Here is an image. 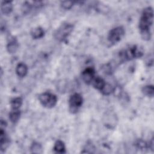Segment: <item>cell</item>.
<instances>
[{
  "label": "cell",
  "instance_id": "1",
  "mask_svg": "<svg viewBox=\"0 0 154 154\" xmlns=\"http://www.w3.org/2000/svg\"><path fill=\"white\" fill-rule=\"evenodd\" d=\"M153 10L151 7L145 8L141 15L138 28L141 36L144 40H149L151 38L150 27L153 24Z\"/></svg>",
  "mask_w": 154,
  "mask_h": 154
},
{
  "label": "cell",
  "instance_id": "2",
  "mask_svg": "<svg viewBox=\"0 0 154 154\" xmlns=\"http://www.w3.org/2000/svg\"><path fill=\"white\" fill-rule=\"evenodd\" d=\"M143 55V49L137 45H133L121 51L119 54V58L120 62H124L141 57Z\"/></svg>",
  "mask_w": 154,
  "mask_h": 154
},
{
  "label": "cell",
  "instance_id": "3",
  "mask_svg": "<svg viewBox=\"0 0 154 154\" xmlns=\"http://www.w3.org/2000/svg\"><path fill=\"white\" fill-rule=\"evenodd\" d=\"M73 29V25L72 23L65 22L62 23L54 32V37L58 42H64Z\"/></svg>",
  "mask_w": 154,
  "mask_h": 154
},
{
  "label": "cell",
  "instance_id": "4",
  "mask_svg": "<svg viewBox=\"0 0 154 154\" xmlns=\"http://www.w3.org/2000/svg\"><path fill=\"white\" fill-rule=\"evenodd\" d=\"M40 103L45 108H52L54 107L57 103V97L53 93L49 92H44L38 96Z\"/></svg>",
  "mask_w": 154,
  "mask_h": 154
},
{
  "label": "cell",
  "instance_id": "5",
  "mask_svg": "<svg viewBox=\"0 0 154 154\" xmlns=\"http://www.w3.org/2000/svg\"><path fill=\"white\" fill-rule=\"evenodd\" d=\"M125 34V28L122 26H119L111 29L108 34L107 39L111 45H115L119 42Z\"/></svg>",
  "mask_w": 154,
  "mask_h": 154
},
{
  "label": "cell",
  "instance_id": "6",
  "mask_svg": "<svg viewBox=\"0 0 154 154\" xmlns=\"http://www.w3.org/2000/svg\"><path fill=\"white\" fill-rule=\"evenodd\" d=\"M83 99L82 96L79 93H74L70 96L69 99V110L72 113H75L78 109L82 106Z\"/></svg>",
  "mask_w": 154,
  "mask_h": 154
},
{
  "label": "cell",
  "instance_id": "7",
  "mask_svg": "<svg viewBox=\"0 0 154 154\" xmlns=\"http://www.w3.org/2000/svg\"><path fill=\"white\" fill-rule=\"evenodd\" d=\"M95 77V71L92 67H87L82 71L81 78L83 81L87 84H91L94 78Z\"/></svg>",
  "mask_w": 154,
  "mask_h": 154
},
{
  "label": "cell",
  "instance_id": "8",
  "mask_svg": "<svg viewBox=\"0 0 154 154\" xmlns=\"http://www.w3.org/2000/svg\"><path fill=\"white\" fill-rule=\"evenodd\" d=\"M19 48V44L17 38L13 35H10L7 38V50L10 54L15 53Z\"/></svg>",
  "mask_w": 154,
  "mask_h": 154
},
{
  "label": "cell",
  "instance_id": "9",
  "mask_svg": "<svg viewBox=\"0 0 154 154\" xmlns=\"http://www.w3.org/2000/svg\"><path fill=\"white\" fill-rule=\"evenodd\" d=\"M0 144L1 152L5 151L10 144V139L6 134L5 128H0Z\"/></svg>",
  "mask_w": 154,
  "mask_h": 154
},
{
  "label": "cell",
  "instance_id": "10",
  "mask_svg": "<svg viewBox=\"0 0 154 154\" xmlns=\"http://www.w3.org/2000/svg\"><path fill=\"white\" fill-rule=\"evenodd\" d=\"M13 8L12 1H2L1 3V13L4 15L10 14L13 10Z\"/></svg>",
  "mask_w": 154,
  "mask_h": 154
},
{
  "label": "cell",
  "instance_id": "11",
  "mask_svg": "<svg viewBox=\"0 0 154 154\" xmlns=\"http://www.w3.org/2000/svg\"><path fill=\"white\" fill-rule=\"evenodd\" d=\"M28 70V67L25 63H20L17 65L16 67V73L19 77L23 78L26 75Z\"/></svg>",
  "mask_w": 154,
  "mask_h": 154
},
{
  "label": "cell",
  "instance_id": "12",
  "mask_svg": "<svg viewBox=\"0 0 154 154\" xmlns=\"http://www.w3.org/2000/svg\"><path fill=\"white\" fill-rule=\"evenodd\" d=\"M105 81L100 76H95L91 82L93 86L99 91H101L106 84Z\"/></svg>",
  "mask_w": 154,
  "mask_h": 154
},
{
  "label": "cell",
  "instance_id": "13",
  "mask_svg": "<svg viewBox=\"0 0 154 154\" xmlns=\"http://www.w3.org/2000/svg\"><path fill=\"white\" fill-rule=\"evenodd\" d=\"M45 35V31L42 27H35L31 31V35L34 39H38L43 37Z\"/></svg>",
  "mask_w": 154,
  "mask_h": 154
},
{
  "label": "cell",
  "instance_id": "14",
  "mask_svg": "<svg viewBox=\"0 0 154 154\" xmlns=\"http://www.w3.org/2000/svg\"><path fill=\"white\" fill-rule=\"evenodd\" d=\"M20 117V109H11L9 113V119L10 120L15 123L18 122Z\"/></svg>",
  "mask_w": 154,
  "mask_h": 154
},
{
  "label": "cell",
  "instance_id": "15",
  "mask_svg": "<svg viewBox=\"0 0 154 154\" xmlns=\"http://www.w3.org/2000/svg\"><path fill=\"white\" fill-rule=\"evenodd\" d=\"M54 150L58 153H64L66 152V147L64 143L61 140H57L54 146Z\"/></svg>",
  "mask_w": 154,
  "mask_h": 154
},
{
  "label": "cell",
  "instance_id": "16",
  "mask_svg": "<svg viewBox=\"0 0 154 154\" xmlns=\"http://www.w3.org/2000/svg\"><path fill=\"white\" fill-rule=\"evenodd\" d=\"M22 99L20 97H14L10 101L11 109H19L22 105Z\"/></svg>",
  "mask_w": 154,
  "mask_h": 154
},
{
  "label": "cell",
  "instance_id": "17",
  "mask_svg": "<svg viewBox=\"0 0 154 154\" xmlns=\"http://www.w3.org/2000/svg\"><path fill=\"white\" fill-rule=\"evenodd\" d=\"M142 93H143L144 95L147 96V97H152L154 95V87L153 85H145L143 87L142 90H141Z\"/></svg>",
  "mask_w": 154,
  "mask_h": 154
},
{
  "label": "cell",
  "instance_id": "18",
  "mask_svg": "<svg viewBox=\"0 0 154 154\" xmlns=\"http://www.w3.org/2000/svg\"><path fill=\"white\" fill-rule=\"evenodd\" d=\"M30 149L31 152L34 153H42L43 152L42 145L37 142H34L32 143Z\"/></svg>",
  "mask_w": 154,
  "mask_h": 154
},
{
  "label": "cell",
  "instance_id": "19",
  "mask_svg": "<svg viewBox=\"0 0 154 154\" xmlns=\"http://www.w3.org/2000/svg\"><path fill=\"white\" fill-rule=\"evenodd\" d=\"M114 90V88L112 85L108 83H106L103 88L100 91V92L104 95H109L111 93H112Z\"/></svg>",
  "mask_w": 154,
  "mask_h": 154
},
{
  "label": "cell",
  "instance_id": "20",
  "mask_svg": "<svg viewBox=\"0 0 154 154\" xmlns=\"http://www.w3.org/2000/svg\"><path fill=\"white\" fill-rule=\"evenodd\" d=\"M74 4V2L73 1H61V7L66 9V10H69L70 9Z\"/></svg>",
  "mask_w": 154,
  "mask_h": 154
}]
</instances>
